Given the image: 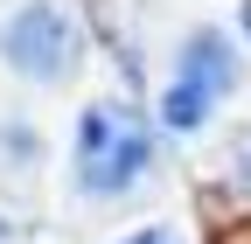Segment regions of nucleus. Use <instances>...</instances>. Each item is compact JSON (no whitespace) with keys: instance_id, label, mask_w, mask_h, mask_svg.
<instances>
[{"instance_id":"2","label":"nucleus","mask_w":251,"mask_h":244,"mask_svg":"<svg viewBox=\"0 0 251 244\" xmlns=\"http://www.w3.org/2000/svg\"><path fill=\"white\" fill-rule=\"evenodd\" d=\"M0 49H7V63L21 77L56 84V77H70V63H77V21L63 7H49V0H28V7L0 28Z\"/></svg>"},{"instance_id":"3","label":"nucleus","mask_w":251,"mask_h":244,"mask_svg":"<svg viewBox=\"0 0 251 244\" xmlns=\"http://www.w3.org/2000/svg\"><path fill=\"white\" fill-rule=\"evenodd\" d=\"M181 84H196L202 98H224V91H237V56H230V42L216 35V28H202V35H188V49H181V70H175Z\"/></svg>"},{"instance_id":"6","label":"nucleus","mask_w":251,"mask_h":244,"mask_svg":"<svg viewBox=\"0 0 251 244\" xmlns=\"http://www.w3.org/2000/svg\"><path fill=\"white\" fill-rule=\"evenodd\" d=\"M244 35H251V7H244Z\"/></svg>"},{"instance_id":"5","label":"nucleus","mask_w":251,"mask_h":244,"mask_svg":"<svg viewBox=\"0 0 251 244\" xmlns=\"http://www.w3.org/2000/svg\"><path fill=\"white\" fill-rule=\"evenodd\" d=\"M126 244H181L175 230H140V237H126Z\"/></svg>"},{"instance_id":"4","label":"nucleus","mask_w":251,"mask_h":244,"mask_svg":"<svg viewBox=\"0 0 251 244\" xmlns=\"http://www.w3.org/2000/svg\"><path fill=\"white\" fill-rule=\"evenodd\" d=\"M161 119H168L175 133H196L202 119H209V98H202L196 84H181V77H175V84H168V98H161Z\"/></svg>"},{"instance_id":"1","label":"nucleus","mask_w":251,"mask_h":244,"mask_svg":"<svg viewBox=\"0 0 251 244\" xmlns=\"http://www.w3.org/2000/svg\"><path fill=\"white\" fill-rule=\"evenodd\" d=\"M147 161H153V140H147L133 105H91L84 112V126H77V181L91 195L133 189L147 174Z\"/></svg>"}]
</instances>
